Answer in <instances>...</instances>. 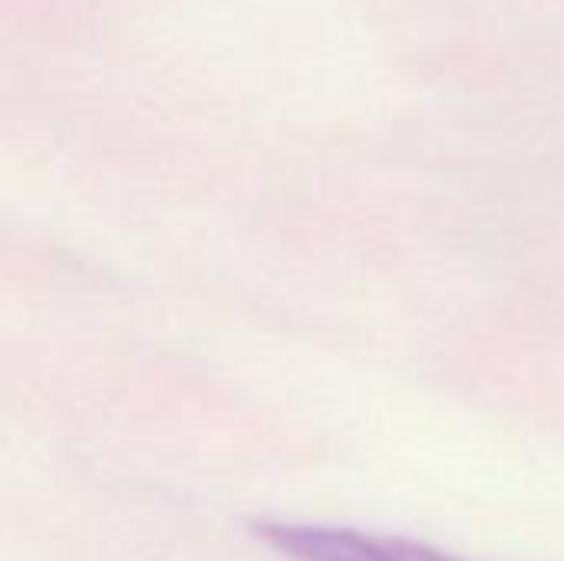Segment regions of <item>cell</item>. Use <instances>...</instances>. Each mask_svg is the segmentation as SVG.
<instances>
[{
  "label": "cell",
  "instance_id": "cell-1",
  "mask_svg": "<svg viewBox=\"0 0 564 561\" xmlns=\"http://www.w3.org/2000/svg\"><path fill=\"white\" fill-rule=\"evenodd\" d=\"M254 536L294 561H466L400 536H373L334 526L258 522Z\"/></svg>",
  "mask_w": 564,
  "mask_h": 561
}]
</instances>
